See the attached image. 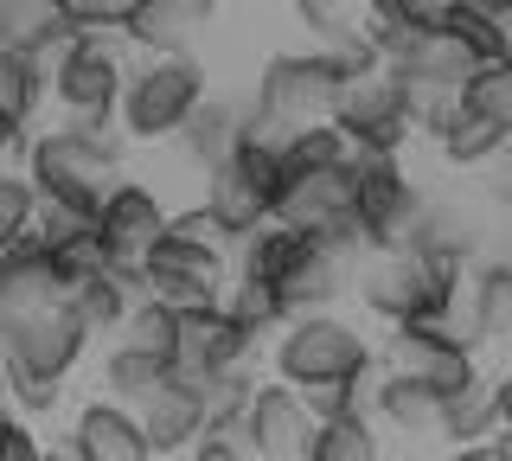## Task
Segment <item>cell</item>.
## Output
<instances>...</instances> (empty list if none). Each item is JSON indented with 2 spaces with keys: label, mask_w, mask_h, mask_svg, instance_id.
I'll return each instance as SVG.
<instances>
[{
  "label": "cell",
  "mask_w": 512,
  "mask_h": 461,
  "mask_svg": "<svg viewBox=\"0 0 512 461\" xmlns=\"http://www.w3.org/2000/svg\"><path fill=\"white\" fill-rule=\"evenodd\" d=\"M352 173H359V237H365V250L410 244L429 193L410 180L404 154H352Z\"/></svg>",
  "instance_id": "cell-11"
},
{
  "label": "cell",
  "mask_w": 512,
  "mask_h": 461,
  "mask_svg": "<svg viewBox=\"0 0 512 461\" xmlns=\"http://www.w3.org/2000/svg\"><path fill=\"white\" fill-rule=\"evenodd\" d=\"M109 340L141 346V353H154V359H167V365H173V340H180V308H167L160 295H135V308L122 314V327L109 333Z\"/></svg>",
  "instance_id": "cell-32"
},
{
  "label": "cell",
  "mask_w": 512,
  "mask_h": 461,
  "mask_svg": "<svg viewBox=\"0 0 512 461\" xmlns=\"http://www.w3.org/2000/svg\"><path fill=\"white\" fill-rule=\"evenodd\" d=\"M64 455H77V461H148L141 410L96 391L90 404H77L71 429H64Z\"/></svg>",
  "instance_id": "cell-15"
},
{
  "label": "cell",
  "mask_w": 512,
  "mask_h": 461,
  "mask_svg": "<svg viewBox=\"0 0 512 461\" xmlns=\"http://www.w3.org/2000/svg\"><path fill=\"white\" fill-rule=\"evenodd\" d=\"M480 116H493L506 129V141H512V65L506 58H487V65H474V77H468V90H461Z\"/></svg>",
  "instance_id": "cell-35"
},
{
  "label": "cell",
  "mask_w": 512,
  "mask_h": 461,
  "mask_svg": "<svg viewBox=\"0 0 512 461\" xmlns=\"http://www.w3.org/2000/svg\"><path fill=\"white\" fill-rule=\"evenodd\" d=\"M122 154H128L122 122H58L52 116V129L26 135L20 167H26V180H32L39 199L96 212V199L122 180Z\"/></svg>",
  "instance_id": "cell-1"
},
{
  "label": "cell",
  "mask_w": 512,
  "mask_h": 461,
  "mask_svg": "<svg viewBox=\"0 0 512 461\" xmlns=\"http://www.w3.org/2000/svg\"><path fill=\"white\" fill-rule=\"evenodd\" d=\"M333 122L346 129L352 154H404L416 141L404 84H397L391 65H372L359 77H340V103H333Z\"/></svg>",
  "instance_id": "cell-9"
},
{
  "label": "cell",
  "mask_w": 512,
  "mask_h": 461,
  "mask_svg": "<svg viewBox=\"0 0 512 461\" xmlns=\"http://www.w3.org/2000/svg\"><path fill=\"white\" fill-rule=\"evenodd\" d=\"M429 148L442 154V167H455V173H474V167H487L493 154H506L512 141H506V129H500V122H493V116H480V109H474L468 97H461V103H455V116H448L442 129L429 135Z\"/></svg>",
  "instance_id": "cell-26"
},
{
  "label": "cell",
  "mask_w": 512,
  "mask_h": 461,
  "mask_svg": "<svg viewBox=\"0 0 512 461\" xmlns=\"http://www.w3.org/2000/svg\"><path fill=\"white\" fill-rule=\"evenodd\" d=\"M192 461H256L250 436H244V417H224V423H205L199 436H192Z\"/></svg>",
  "instance_id": "cell-37"
},
{
  "label": "cell",
  "mask_w": 512,
  "mask_h": 461,
  "mask_svg": "<svg viewBox=\"0 0 512 461\" xmlns=\"http://www.w3.org/2000/svg\"><path fill=\"white\" fill-rule=\"evenodd\" d=\"M64 295H71V276L39 244V231L13 237L0 250V314H26V308H45V301H64Z\"/></svg>",
  "instance_id": "cell-19"
},
{
  "label": "cell",
  "mask_w": 512,
  "mask_h": 461,
  "mask_svg": "<svg viewBox=\"0 0 512 461\" xmlns=\"http://www.w3.org/2000/svg\"><path fill=\"white\" fill-rule=\"evenodd\" d=\"M340 103V65L320 45L308 52H269L250 90V116L269 129H301V122H327Z\"/></svg>",
  "instance_id": "cell-6"
},
{
  "label": "cell",
  "mask_w": 512,
  "mask_h": 461,
  "mask_svg": "<svg viewBox=\"0 0 512 461\" xmlns=\"http://www.w3.org/2000/svg\"><path fill=\"white\" fill-rule=\"evenodd\" d=\"M378 359V346L346 321L340 308H314V314H288L269 340V372L288 385H314V378H359Z\"/></svg>",
  "instance_id": "cell-5"
},
{
  "label": "cell",
  "mask_w": 512,
  "mask_h": 461,
  "mask_svg": "<svg viewBox=\"0 0 512 461\" xmlns=\"http://www.w3.org/2000/svg\"><path fill=\"white\" fill-rule=\"evenodd\" d=\"M372 417H378V429H391V436H404V442H442V391H429V385H416V378H397V372L378 365Z\"/></svg>",
  "instance_id": "cell-21"
},
{
  "label": "cell",
  "mask_w": 512,
  "mask_h": 461,
  "mask_svg": "<svg viewBox=\"0 0 512 461\" xmlns=\"http://www.w3.org/2000/svg\"><path fill=\"white\" fill-rule=\"evenodd\" d=\"M461 263H442L416 244H391V250H365L352 263V289H359V308L372 321H455L461 308Z\"/></svg>",
  "instance_id": "cell-2"
},
{
  "label": "cell",
  "mask_w": 512,
  "mask_h": 461,
  "mask_svg": "<svg viewBox=\"0 0 512 461\" xmlns=\"http://www.w3.org/2000/svg\"><path fill=\"white\" fill-rule=\"evenodd\" d=\"M378 20H404V26H442L455 0H365Z\"/></svg>",
  "instance_id": "cell-40"
},
{
  "label": "cell",
  "mask_w": 512,
  "mask_h": 461,
  "mask_svg": "<svg viewBox=\"0 0 512 461\" xmlns=\"http://www.w3.org/2000/svg\"><path fill=\"white\" fill-rule=\"evenodd\" d=\"M135 65V45L122 26H77L45 58V97L58 122H116L122 77Z\"/></svg>",
  "instance_id": "cell-3"
},
{
  "label": "cell",
  "mask_w": 512,
  "mask_h": 461,
  "mask_svg": "<svg viewBox=\"0 0 512 461\" xmlns=\"http://www.w3.org/2000/svg\"><path fill=\"white\" fill-rule=\"evenodd\" d=\"M135 269H141V295H160L167 308H199V301L224 295V282H231V250L192 244L180 231H160Z\"/></svg>",
  "instance_id": "cell-12"
},
{
  "label": "cell",
  "mask_w": 512,
  "mask_h": 461,
  "mask_svg": "<svg viewBox=\"0 0 512 461\" xmlns=\"http://www.w3.org/2000/svg\"><path fill=\"white\" fill-rule=\"evenodd\" d=\"M244 436L256 461H308L314 449V410L301 404V391L288 378H256L250 385V404H244Z\"/></svg>",
  "instance_id": "cell-13"
},
{
  "label": "cell",
  "mask_w": 512,
  "mask_h": 461,
  "mask_svg": "<svg viewBox=\"0 0 512 461\" xmlns=\"http://www.w3.org/2000/svg\"><path fill=\"white\" fill-rule=\"evenodd\" d=\"M506 154H512V148H506Z\"/></svg>",
  "instance_id": "cell-44"
},
{
  "label": "cell",
  "mask_w": 512,
  "mask_h": 461,
  "mask_svg": "<svg viewBox=\"0 0 512 461\" xmlns=\"http://www.w3.org/2000/svg\"><path fill=\"white\" fill-rule=\"evenodd\" d=\"M32 212H39V193H32L26 167L0 161V250H7L13 237H26V231H32Z\"/></svg>",
  "instance_id": "cell-36"
},
{
  "label": "cell",
  "mask_w": 512,
  "mask_h": 461,
  "mask_svg": "<svg viewBox=\"0 0 512 461\" xmlns=\"http://www.w3.org/2000/svg\"><path fill=\"white\" fill-rule=\"evenodd\" d=\"M128 7H135V0H64L71 26H122Z\"/></svg>",
  "instance_id": "cell-41"
},
{
  "label": "cell",
  "mask_w": 512,
  "mask_h": 461,
  "mask_svg": "<svg viewBox=\"0 0 512 461\" xmlns=\"http://www.w3.org/2000/svg\"><path fill=\"white\" fill-rule=\"evenodd\" d=\"M205 58L199 52H135L122 77L116 122L128 141H173L180 122L205 103Z\"/></svg>",
  "instance_id": "cell-4"
},
{
  "label": "cell",
  "mask_w": 512,
  "mask_h": 461,
  "mask_svg": "<svg viewBox=\"0 0 512 461\" xmlns=\"http://www.w3.org/2000/svg\"><path fill=\"white\" fill-rule=\"evenodd\" d=\"M474 199L493 218H512V154H493L487 167H474Z\"/></svg>",
  "instance_id": "cell-39"
},
{
  "label": "cell",
  "mask_w": 512,
  "mask_h": 461,
  "mask_svg": "<svg viewBox=\"0 0 512 461\" xmlns=\"http://www.w3.org/2000/svg\"><path fill=\"white\" fill-rule=\"evenodd\" d=\"M167 372H173L167 359L141 353V346L109 340L103 365H96V391H103V397H116V404H141V397H154L160 385H167Z\"/></svg>",
  "instance_id": "cell-29"
},
{
  "label": "cell",
  "mask_w": 512,
  "mask_h": 461,
  "mask_svg": "<svg viewBox=\"0 0 512 461\" xmlns=\"http://www.w3.org/2000/svg\"><path fill=\"white\" fill-rule=\"evenodd\" d=\"M276 218L295 225V231H308V237H320V244H340L352 263L365 257V237H359V173H352V161L288 173L282 193H276Z\"/></svg>",
  "instance_id": "cell-7"
},
{
  "label": "cell",
  "mask_w": 512,
  "mask_h": 461,
  "mask_svg": "<svg viewBox=\"0 0 512 461\" xmlns=\"http://www.w3.org/2000/svg\"><path fill=\"white\" fill-rule=\"evenodd\" d=\"M135 295H141V269H122V263H103V269H90V276L71 282V308L96 340L122 327V314L135 308Z\"/></svg>",
  "instance_id": "cell-25"
},
{
  "label": "cell",
  "mask_w": 512,
  "mask_h": 461,
  "mask_svg": "<svg viewBox=\"0 0 512 461\" xmlns=\"http://www.w3.org/2000/svg\"><path fill=\"white\" fill-rule=\"evenodd\" d=\"M0 461H45V442H39V423L26 410L0 404Z\"/></svg>",
  "instance_id": "cell-38"
},
{
  "label": "cell",
  "mask_w": 512,
  "mask_h": 461,
  "mask_svg": "<svg viewBox=\"0 0 512 461\" xmlns=\"http://www.w3.org/2000/svg\"><path fill=\"white\" fill-rule=\"evenodd\" d=\"M96 333L77 321L71 295L64 301H45V308H26V314H0V359L20 365V372H45V378H71L84 365Z\"/></svg>",
  "instance_id": "cell-10"
},
{
  "label": "cell",
  "mask_w": 512,
  "mask_h": 461,
  "mask_svg": "<svg viewBox=\"0 0 512 461\" xmlns=\"http://www.w3.org/2000/svg\"><path fill=\"white\" fill-rule=\"evenodd\" d=\"M160 231H167V199H160L148 180H128V173H122V180L96 199V237H103L109 263L135 269Z\"/></svg>",
  "instance_id": "cell-14"
},
{
  "label": "cell",
  "mask_w": 512,
  "mask_h": 461,
  "mask_svg": "<svg viewBox=\"0 0 512 461\" xmlns=\"http://www.w3.org/2000/svg\"><path fill=\"white\" fill-rule=\"evenodd\" d=\"M205 205L224 218V231H231V237L256 231L263 218H276V193H269V186L256 180L237 154H224L218 167H205Z\"/></svg>",
  "instance_id": "cell-23"
},
{
  "label": "cell",
  "mask_w": 512,
  "mask_h": 461,
  "mask_svg": "<svg viewBox=\"0 0 512 461\" xmlns=\"http://www.w3.org/2000/svg\"><path fill=\"white\" fill-rule=\"evenodd\" d=\"M352 289V257L340 244H320V237H308V244L295 250V263L276 276V295L288 314H314V308H340Z\"/></svg>",
  "instance_id": "cell-18"
},
{
  "label": "cell",
  "mask_w": 512,
  "mask_h": 461,
  "mask_svg": "<svg viewBox=\"0 0 512 461\" xmlns=\"http://www.w3.org/2000/svg\"><path fill=\"white\" fill-rule=\"evenodd\" d=\"M26 135H32V129H20V122H7V116H0V161H13V167H20Z\"/></svg>",
  "instance_id": "cell-42"
},
{
  "label": "cell",
  "mask_w": 512,
  "mask_h": 461,
  "mask_svg": "<svg viewBox=\"0 0 512 461\" xmlns=\"http://www.w3.org/2000/svg\"><path fill=\"white\" fill-rule=\"evenodd\" d=\"M45 58H26V52H0V116L20 122V129H39L45 116Z\"/></svg>",
  "instance_id": "cell-30"
},
{
  "label": "cell",
  "mask_w": 512,
  "mask_h": 461,
  "mask_svg": "<svg viewBox=\"0 0 512 461\" xmlns=\"http://www.w3.org/2000/svg\"><path fill=\"white\" fill-rule=\"evenodd\" d=\"M141 429H148V455H186L192 436L205 429V404L199 391H192V378L167 372V385H160L154 397H141Z\"/></svg>",
  "instance_id": "cell-22"
},
{
  "label": "cell",
  "mask_w": 512,
  "mask_h": 461,
  "mask_svg": "<svg viewBox=\"0 0 512 461\" xmlns=\"http://www.w3.org/2000/svg\"><path fill=\"white\" fill-rule=\"evenodd\" d=\"M237 135H244V103H224V97H212V90H205V103L180 122L173 148H180L186 161L205 173V167H218L224 154L237 148Z\"/></svg>",
  "instance_id": "cell-27"
},
{
  "label": "cell",
  "mask_w": 512,
  "mask_h": 461,
  "mask_svg": "<svg viewBox=\"0 0 512 461\" xmlns=\"http://www.w3.org/2000/svg\"><path fill=\"white\" fill-rule=\"evenodd\" d=\"M218 26V0H135L122 33L135 52H205Z\"/></svg>",
  "instance_id": "cell-17"
},
{
  "label": "cell",
  "mask_w": 512,
  "mask_h": 461,
  "mask_svg": "<svg viewBox=\"0 0 512 461\" xmlns=\"http://www.w3.org/2000/svg\"><path fill=\"white\" fill-rule=\"evenodd\" d=\"M288 13H295V26H308L314 45H333V39H352L365 33V0H288Z\"/></svg>",
  "instance_id": "cell-34"
},
{
  "label": "cell",
  "mask_w": 512,
  "mask_h": 461,
  "mask_svg": "<svg viewBox=\"0 0 512 461\" xmlns=\"http://www.w3.org/2000/svg\"><path fill=\"white\" fill-rule=\"evenodd\" d=\"M71 33L77 26L64 13V0H0V52L52 58Z\"/></svg>",
  "instance_id": "cell-24"
},
{
  "label": "cell",
  "mask_w": 512,
  "mask_h": 461,
  "mask_svg": "<svg viewBox=\"0 0 512 461\" xmlns=\"http://www.w3.org/2000/svg\"><path fill=\"white\" fill-rule=\"evenodd\" d=\"M410 244L429 250V257H442V263L468 269L480 250H487V205H480V199H455V193H448V199H423V218H416Z\"/></svg>",
  "instance_id": "cell-20"
},
{
  "label": "cell",
  "mask_w": 512,
  "mask_h": 461,
  "mask_svg": "<svg viewBox=\"0 0 512 461\" xmlns=\"http://www.w3.org/2000/svg\"><path fill=\"white\" fill-rule=\"evenodd\" d=\"M493 391H500V429L512 436V365H506V372H493Z\"/></svg>",
  "instance_id": "cell-43"
},
{
  "label": "cell",
  "mask_w": 512,
  "mask_h": 461,
  "mask_svg": "<svg viewBox=\"0 0 512 461\" xmlns=\"http://www.w3.org/2000/svg\"><path fill=\"white\" fill-rule=\"evenodd\" d=\"M500 429V391H493V372H474L468 385L442 391V442L461 449V442H480Z\"/></svg>",
  "instance_id": "cell-28"
},
{
  "label": "cell",
  "mask_w": 512,
  "mask_h": 461,
  "mask_svg": "<svg viewBox=\"0 0 512 461\" xmlns=\"http://www.w3.org/2000/svg\"><path fill=\"white\" fill-rule=\"evenodd\" d=\"M218 301H224V308L237 314V327H244L256 346H263V340H276V327L288 321V308H282L276 282H250V276H231V282H224V295H218Z\"/></svg>",
  "instance_id": "cell-33"
},
{
  "label": "cell",
  "mask_w": 512,
  "mask_h": 461,
  "mask_svg": "<svg viewBox=\"0 0 512 461\" xmlns=\"http://www.w3.org/2000/svg\"><path fill=\"white\" fill-rule=\"evenodd\" d=\"M378 455H384V442H378V417H372V410H346V417L314 423L308 461H378Z\"/></svg>",
  "instance_id": "cell-31"
},
{
  "label": "cell",
  "mask_w": 512,
  "mask_h": 461,
  "mask_svg": "<svg viewBox=\"0 0 512 461\" xmlns=\"http://www.w3.org/2000/svg\"><path fill=\"white\" fill-rule=\"evenodd\" d=\"M256 340L237 327L224 301L180 308V340H173V372H218V365H250Z\"/></svg>",
  "instance_id": "cell-16"
},
{
  "label": "cell",
  "mask_w": 512,
  "mask_h": 461,
  "mask_svg": "<svg viewBox=\"0 0 512 461\" xmlns=\"http://www.w3.org/2000/svg\"><path fill=\"white\" fill-rule=\"evenodd\" d=\"M378 365L429 391H455L480 372V346L455 321H391L378 340Z\"/></svg>",
  "instance_id": "cell-8"
}]
</instances>
